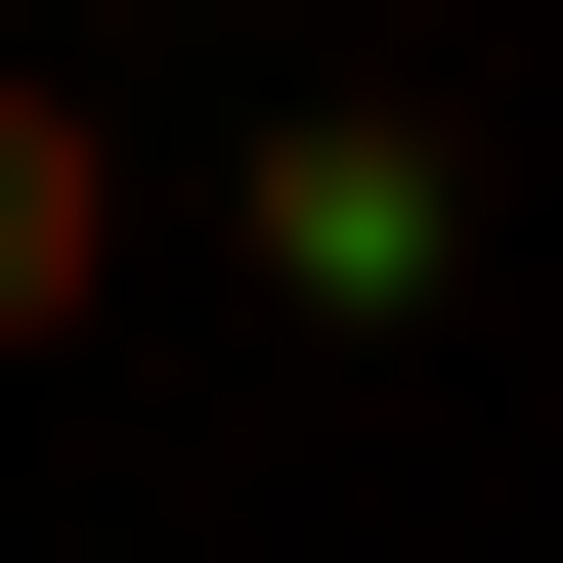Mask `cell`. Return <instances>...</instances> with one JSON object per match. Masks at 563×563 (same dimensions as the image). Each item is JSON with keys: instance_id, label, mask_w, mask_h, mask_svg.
Masks as SVG:
<instances>
[{"instance_id": "1", "label": "cell", "mask_w": 563, "mask_h": 563, "mask_svg": "<svg viewBox=\"0 0 563 563\" xmlns=\"http://www.w3.org/2000/svg\"><path fill=\"white\" fill-rule=\"evenodd\" d=\"M217 217H261V303H303V347H390V303L477 261V131H433V87H303V131L217 174Z\"/></svg>"}, {"instance_id": "2", "label": "cell", "mask_w": 563, "mask_h": 563, "mask_svg": "<svg viewBox=\"0 0 563 563\" xmlns=\"http://www.w3.org/2000/svg\"><path fill=\"white\" fill-rule=\"evenodd\" d=\"M87 261H131V131H87V87H0V347H87Z\"/></svg>"}]
</instances>
